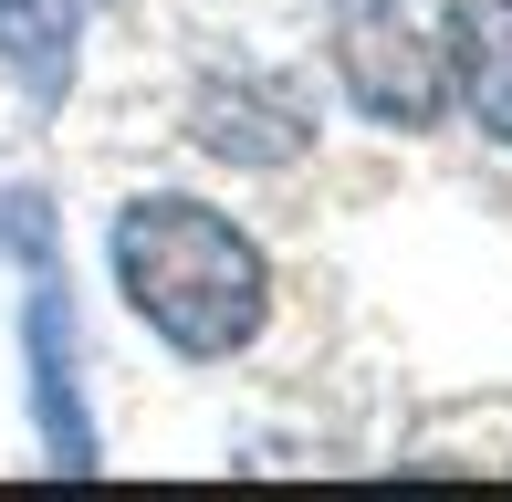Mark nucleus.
I'll return each instance as SVG.
<instances>
[{"mask_svg":"<svg viewBox=\"0 0 512 502\" xmlns=\"http://www.w3.org/2000/svg\"><path fill=\"white\" fill-rule=\"evenodd\" d=\"M105 262H115L126 314L168 356H189V367H220V356H241L251 335L272 325L262 241L230 210L189 199V189H136L126 210H115V231H105Z\"/></svg>","mask_w":512,"mask_h":502,"instance_id":"obj_1","label":"nucleus"},{"mask_svg":"<svg viewBox=\"0 0 512 502\" xmlns=\"http://www.w3.org/2000/svg\"><path fill=\"white\" fill-rule=\"evenodd\" d=\"M324 53L366 126L429 136L450 116V53H460V0H324Z\"/></svg>","mask_w":512,"mask_h":502,"instance_id":"obj_2","label":"nucleus"},{"mask_svg":"<svg viewBox=\"0 0 512 502\" xmlns=\"http://www.w3.org/2000/svg\"><path fill=\"white\" fill-rule=\"evenodd\" d=\"M32 293H21V367H32V429L53 471H95V398H84V325H74V283H63L53 251H32Z\"/></svg>","mask_w":512,"mask_h":502,"instance_id":"obj_3","label":"nucleus"},{"mask_svg":"<svg viewBox=\"0 0 512 502\" xmlns=\"http://www.w3.org/2000/svg\"><path fill=\"white\" fill-rule=\"evenodd\" d=\"M189 136L230 168H293L314 147V95L272 63H209L189 95Z\"/></svg>","mask_w":512,"mask_h":502,"instance_id":"obj_4","label":"nucleus"},{"mask_svg":"<svg viewBox=\"0 0 512 502\" xmlns=\"http://www.w3.org/2000/svg\"><path fill=\"white\" fill-rule=\"evenodd\" d=\"M74 63H84V0H0V74L21 84L32 116L74 95Z\"/></svg>","mask_w":512,"mask_h":502,"instance_id":"obj_5","label":"nucleus"},{"mask_svg":"<svg viewBox=\"0 0 512 502\" xmlns=\"http://www.w3.org/2000/svg\"><path fill=\"white\" fill-rule=\"evenodd\" d=\"M450 105L492 136V147H512V0H471V11H460Z\"/></svg>","mask_w":512,"mask_h":502,"instance_id":"obj_6","label":"nucleus"}]
</instances>
